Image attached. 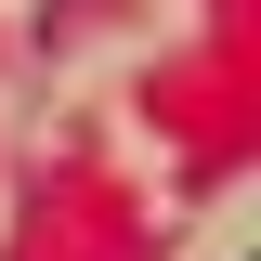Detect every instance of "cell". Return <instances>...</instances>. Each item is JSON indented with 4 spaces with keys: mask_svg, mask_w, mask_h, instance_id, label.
Returning <instances> with one entry per match:
<instances>
[]
</instances>
